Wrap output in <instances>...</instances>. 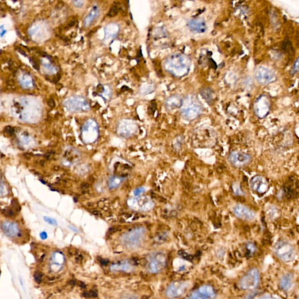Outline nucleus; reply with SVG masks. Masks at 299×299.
<instances>
[{
    "label": "nucleus",
    "instance_id": "obj_1",
    "mask_svg": "<svg viewBox=\"0 0 299 299\" xmlns=\"http://www.w3.org/2000/svg\"><path fill=\"white\" fill-rule=\"evenodd\" d=\"M189 59L181 54H173L165 59L164 67L165 70L175 77H182L189 70Z\"/></svg>",
    "mask_w": 299,
    "mask_h": 299
},
{
    "label": "nucleus",
    "instance_id": "obj_2",
    "mask_svg": "<svg viewBox=\"0 0 299 299\" xmlns=\"http://www.w3.org/2000/svg\"><path fill=\"white\" fill-rule=\"evenodd\" d=\"M66 108L71 112H87L91 109V106L88 101L82 96L72 95L63 102Z\"/></svg>",
    "mask_w": 299,
    "mask_h": 299
},
{
    "label": "nucleus",
    "instance_id": "obj_3",
    "mask_svg": "<svg viewBox=\"0 0 299 299\" xmlns=\"http://www.w3.org/2000/svg\"><path fill=\"white\" fill-rule=\"evenodd\" d=\"M275 252L276 256L285 262L293 261L296 257L294 248L286 241H280L277 243L275 247Z\"/></svg>",
    "mask_w": 299,
    "mask_h": 299
},
{
    "label": "nucleus",
    "instance_id": "obj_4",
    "mask_svg": "<svg viewBox=\"0 0 299 299\" xmlns=\"http://www.w3.org/2000/svg\"><path fill=\"white\" fill-rule=\"evenodd\" d=\"M259 273L258 269H252L244 276L240 282V286L243 290H253L258 286Z\"/></svg>",
    "mask_w": 299,
    "mask_h": 299
},
{
    "label": "nucleus",
    "instance_id": "obj_5",
    "mask_svg": "<svg viewBox=\"0 0 299 299\" xmlns=\"http://www.w3.org/2000/svg\"><path fill=\"white\" fill-rule=\"evenodd\" d=\"M166 258L165 254L161 252L152 255L148 262V269L151 273H158L161 271L166 265Z\"/></svg>",
    "mask_w": 299,
    "mask_h": 299
},
{
    "label": "nucleus",
    "instance_id": "obj_6",
    "mask_svg": "<svg viewBox=\"0 0 299 299\" xmlns=\"http://www.w3.org/2000/svg\"><path fill=\"white\" fill-rule=\"evenodd\" d=\"M216 293L214 289L209 285H203L196 289L188 299H215Z\"/></svg>",
    "mask_w": 299,
    "mask_h": 299
},
{
    "label": "nucleus",
    "instance_id": "obj_7",
    "mask_svg": "<svg viewBox=\"0 0 299 299\" xmlns=\"http://www.w3.org/2000/svg\"><path fill=\"white\" fill-rule=\"evenodd\" d=\"M188 283L185 282L176 281L172 283L166 290V296L169 299H175L184 294L188 288Z\"/></svg>",
    "mask_w": 299,
    "mask_h": 299
},
{
    "label": "nucleus",
    "instance_id": "obj_8",
    "mask_svg": "<svg viewBox=\"0 0 299 299\" xmlns=\"http://www.w3.org/2000/svg\"><path fill=\"white\" fill-rule=\"evenodd\" d=\"M255 78L259 83L266 85L275 80V74L267 69L260 67L255 72Z\"/></svg>",
    "mask_w": 299,
    "mask_h": 299
},
{
    "label": "nucleus",
    "instance_id": "obj_9",
    "mask_svg": "<svg viewBox=\"0 0 299 299\" xmlns=\"http://www.w3.org/2000/svg\"><path fill=\"white\" fill-rule=\"evenodd\" d=\"M231 163L236 167H242L247 165L251 160V157L247 153L238 151H233L229 156Z\"/></svg>",
    "mask_w": 299,
    "mask_h": 299
},
{
    "label": "nucleus",
    "instance_id": "obj_10",
    "mask_svg": "<svg viewBox=\"0 0 299 299\" xmlns=\"http://www.w3.org/2000/svg\"><path fill=\"white\" fill-rule=\"evenodd\" d=\"M250 185L253 191L260 194L265 193L268 189V184L265 179L261 176H254L250 181Z\"/></svg>",
    "mask_w": 299,
    "mask_h": 299
},
{
    "label": "nucleus",
    "instance_id": "obj_11",
    "mask_svg": "<svg viewBox=\"0 0 299 299\" xmlns=\"http://www.w3.org/2000/svg\"><path fill=\"white\" fill-rule=\"evenodd\" d=\"M104 42L110 43L114 40L119 34L120 27L116 23H110L105 27Z\"/></svg>",
    "mask_w": 299,
    "mask_h": 299
},
{
    "label": "nucleus",
    "instance_id": "obj_12",
    "mask_svg": "<svg viewBox=\"0 0 299 299\" xmlns=\"http://www.w3.org/2000/svg\"><path fill=\"white\" fill-rule=\"evenodd\" d=\"M233 212L236 216L244 220H252L255 218V213L253 211L241 205H237L234 207Z\"/></svg>",
    "mask_w": 299,
    "mask_h": 299
},
{
    "label": "nucleus",
    "instance_id": "obj_13",
    "mask_svg": "<svg viewBox=\"0 0 299 299\" xmlns=\"http://www.w3.org/2000/svg\"><path fill=\"white\" fill-rule=\"evenodd\" d=\"M187 26L189 29L195 33H202L206 31L205 21L202 19H193L188 22Z\"/></svg>",
    "mask_w": 299,
    "mask_h": 299
},
{
    "label": "nucleus",
    "instance_id": "obj_14",
    "mask_svg": "<svg viewBox=\"0 0 299 299\" xmlns=\"http://www.w3.org/2000/svg\"><path fill=\"white\" fill-rule=\"evenodd\" d=\"M99 13L100 10L99 7L97 5L93 6L89 14L85 17L83 21V25L84 27L88 28L93 25V23L99 17Z\"/></svg>",
    "mask_w": 299,
    "mask_h": 299
},
{
    "label": "nucleus",
    "instance_id": "obj_15",
    "mask_svg": "<svg viewBox=\"0 0 299 299\" xmlns=\"http://www.w3.org/2000/svg\"><path fill=\"white\" fill-rule=\"evenodd\" d=\"M200 113V108L196 105L192 104L182 110V115L188 119L192 120L195 119Z\"/></svg>",
    "mask_w": 299,
    "mask_h": 299
},
{
    "label": "nucleus",
    "instance_id": "obj_16",
    "mask_svg": "<svg viewBox=\"0 0 299 299\" xmlns=\"http://www.w3.org/2000/svg\"><path fill=\"white\" fill-rule=\"evenodd\" d=\"M165 107L168 110H173L181 108L183 105L182 99L178 95L172 96L165 101Z\"/></svg>",
    "mask_w": 299,
    "mask_h": 299
},
{
    "label": "nucleus",
    "instance_id": "obj_17",
    "mask_svg": "<svg viewBox=\"0 0 299 299\" xmlns=\"http://www.w3.org/2000/svg\"><path fill=\"white\" fill-rule=\"evenodd\" d=\"M110 269L112 271H124L126 272H130L133 270V267L131 265L130 263L124 261L121 262L120 263L114 264L111 265Z\"/></svg>",
    "mask_w": 299,
    "mask_h": 299
},
{
    "label": "nucleus",
    "instance_id": "obj_18",
    "mask_svg": "<svg viewBox=\"0 0 299 299\" xmlns=\"http://www.w3.org/2000/svg\"><path fill=\"white\" fill-rule=\"evenodd\" d=\"M293 282V277L291 274L287 273L284 275L280 280V286L281 289L285 290H289Z\"/></svg>",
    "mask_w": 299,
    "mask_h": 299
},
{
    "label": "nucleus",
    "instance_id": "obj_19",
    "mask_svg": "<svg viewBox=\"0 0 299 299\" xmlns=\"http://www.w3.org/2000/svg\"><path fill=\"white\" fill-rule=\"evenodd\" d=\"M201 95L203 96V98L206 100V101L209 102H211L212 101V100L213 99V92L212 91V90H210V88H205V89H203L201 91Z\"/></svg>",
    "mask_w": 299,
    "mask_h": 299
},
{
    "label": "nucleus",
    "instance_id": "obj_20",
    "mask_svg": "<svg viewBox=\"0 0 299 299\" xmlns=\"http://www.w3.org/2000/svg\"><path fill=\"white\" fill-rule=\"evenodd\" d=\"M52 259H53V261L54 262V263L57 264H59V265H62L64 261V258L63 255L62 254V253H60V252H55L53 255Z\"/></svg>",
    "mask_w": 299,
    "mask_h": 299
},
{
    "label": "nucleus",
    "instance_id": "obj_21",
    "mask_svg": "<svg viewBox=\"0 0 299 299\" xmlns=\"http://www.w3.org/2000/svg\"><path fill=\"white\" fill-rule=\"evenodd\" d=\"M154 90V88L153 85H145L142 86L140 89V93L142 95H147L153 93Z\"/></svg>",
    "mask_w": 299,
    "mask_h": 299
},
{
    "label": "nucleus",
    "instance_id": "obj_22",
    "mask_svg": "<svg viewBox=\"0 0 299 299\" xmlns=\"http://www.w3.org/2000/svg\"><path fill=\"white\" fill-rule=\"evenodd\" d=\"M298 71H299V59H297V60L294 63L291 72L292 74H294L296 72H298Z\"/></svg>",
    "mask_w": 299,
    "mask_h": 299
},
{
    "label": "nucleus",
    "instance_id": "obj_23",
    "mask_svg": "<svg viewBox=\"0 0 299 299\" xmlns=\"http://www.w3.org/2000/svg\"><path fill=\"white\" fill-rule=\"evenodd\" d=\"M72 3L73 5L75 7L81 8L83 7L84 2V1H81V0H75V1H72Z\"/></svg>",
    "mask_w": 299,
    "mask_h": 299
},
{
    "label": "nucleus",
    "instance_id": "obj_24",
    "mask_svg": "<svg viewBox=\"0 0 299 299\" xmlns=\"http://www.w3.org/2000/svg\"><path fill=\"white\" fill-rule=\"evenodd\" d=\"M119 11V8L118 7H117L116 6H114L113 7L111 10H110V11H109V13L108 14L109 16L110 17H114V16H115L116 15H117V12Z\"/></svg>",
    "mask_w": 299,
    "mask_h": 299
},
{
    "label": "nucleus",
    "instance_id": "obj_25",
    "mask_svg": "<svg viewBox=\"0 0 299 299\" xmlns=\"http://www.w3.org/2000/svg\"><path fill=\"white\" fill-rule=\"evenodd\" d=\"M44 220L45 221H46L47 223H49L50 224L54 225V226H56L57 224V221L54 219H53V218H49V217H44Z\"/></svg>",
    "mask_w": 299,
    "mask_h": 299
},
{
    "label": "nucleus",
    "instance_id": "obj_26",
    "mask_svg": "<svg viewBox=\"0 0 299 299\" xmlns=\"http://www.w3.org/2000/svg\"><path fill=\"white\" fill-rule=\"evenodd\" d=\"M51 269L54 272H58L62 269V265L57 264L55 263H53L51 265Z\"/></svg>",
    "mask_w": 299,
    "mask_h": 299
},
{
    "label": "nucleus",
    "instance_id": "obj_27",
    "mask_svg": "<svg viewBox=\"0 0 299 299\" xmlns=\"http://www.w3.org/2000/svg\"><path fill=\"white\" fill-rule=\"evenodd\" d=\"M30 60L31 62H32V65L34 67L35 69H36V70H39V64L38 63V62L37 61V60L35 59V58H31L30 59Z\"/></svg>",
    "mask_w": 299,
    "mask_h": 299
},
{
    "label": "nucleus",
    "instance_id": "obj_28",
    "mask_svg": "<svg viewBox=\"0 0 299 299\" xmlns=\"http://www.w3.org/2000/svg\"><path fill=\"white\" fill-rule=\"evenodd\" d=\"M2 213L7 217H11L14 215V212L11 209H5L4 210Z\"/></svg>",
    "mask_w": 299,
    "mask_h": 299
},
{
    "label": "nucleus",
    "instance_id": "obj_29",
    "mask_svg": "<svg viewBox=\"0 0 299 299\" xmlns=\"http://www.w3.org/2000/svg\"><path fill=\"white\" fill-rule=\"evenodd\" d=\"M34 279L38 283H41V274L39 272H36L34 274Z\"/></svg>",
    "mask_w": 299,
    "mask_h": 299
},
{
    "label": "nucleus",
    "instance_id": "obj_30",
    "mask_svg": "<svg viewBox=\"0 0 299 299\" xmlns=\"http://www.w3.org/2000/svg\"><path fill=\"white\" fill-rule=\"evenodd\" d=\"M5 132H6L7 134L12 135L14 133V129L11 126H7L5 128Z\"/></svg>",
    "mask_w": 299,
    "mask_h": 299
},
{
    "label": "nucleus",
    "instance_id": "obj_31",
    "mask_svg": "<svg viewBox=\"0 0 299 299\" xmlns=\"http://www.w3.org/2000/svg\"><path fill=\"white\" fill-rule=\"evenodd\" d=\"M47 104H48V105H49L50 107H51V108H54V107L55 106V102H54V101L53 99H52V98H51V99H50L48 101V102H47Z\"/></svg>",
    "mask_w": 299,
    "mask_h": 299
},
{
    "label": "nucleus",
    "instance_id": "obj_32",
    "mask_svg": "<svg viewBox=\"0 0 299 299\" xmlns=\"http://www.w3.org/2000/svg\"><path fill=\"white\" fill-rule=\"evenodd\" d=\"M6 32H7V31L5 30L4 28V26L2 25L0 27V36L2 37L6 33Z\"/></svg>",
    "mask_w": 299,
    "mask_h": 299
},
{
    "label": "nucleus",
    "instance_id": "obj_33",
    "mask_svg": "<svg viewBox=\"0 0 299 299\" xmlns=\"http://www.w3.org/2000/svg\"><path fill=\"white\" fill-rule=\"evenodd\" d=\"M81 188L83 189V190H86V189H88L90 187V185L88 183H86V182H84L81 184Z\"/></svg>",
    "mask_w": 299,
    "mask_h": 299
},
{
    "label": "nucleus",
    "instance_id": "obj_34",
    "mask_svg": "<svg viewBox=\"0 0 299 299\" xmlns=\"http://www.w3.org/2000/svg\"><path fill=\"white\" fill-rule=\"evenodd\" d=\"M247 247L248 249H250V251H252V252L254 251H255V246H254V244H249L248 245Z\"/></svg>",
    "mask_w": 299,
    "mask_h": 299
},
{
    "label": "nucleus",
    "instance_id": "obj_35",
    "mask_svg": "<svg viewBox=\"0 0 299 299\" xmlns=\"http://www.w3.org/2000/svg\"><path fill=\"white\" fill-rule=\"evenodd\" d=\"M40 236H41V239L45 240V239H46L47 237V233L46 232H42V233H41Z\"/></svg>",
    "mask_w": 299,
    "mask_h": 299
},
{
    "label": "nucleus",
    "instance_id": "obj_36",
    "mask_svg": "<svg viewBox=\"0 0 299 299\" xmlns=\"http://www.w3.org/2000/svg\"><path fill=\"white\" fill-rule=\"evenodd\" d=\"M122 299H136L133 296H126V297H124V298Z\"/></svg>",
    "mask_w": 299,
    "mask_h": 299
},
{
    "label": "nucleus",
    "instance_id": "obj_37",
    "mask_svg": "<svg viewBox=\"0 0 299 299\" xmlns=\"http://www.w3.org/2000/svg\"><path fill=\"white\" fill-rule=\"evenodd\" d=\"M117 230V229L116 228H111V229H109V232L114 233V232H116Z\"/></svg>",
    "mask_w": 299,
    "mask_h": 299
},
{
    "label": "nucleus",
    "instance_id": "obj_38",
    "mask_svg": "<svg viewBox=\"0 0 299 299\" xmlns=\"http://www.w3.org/2000/svg\"><path fill=\"white\" fill-rule=\"evenodd\" d=\"M93 214H94V215H96V216H98V215H100L99 212H98V211H97V210H94V211H93Z\"/></svg>",
    "mask_w": 299,
    "mask_h": 299
}]
</instances>
